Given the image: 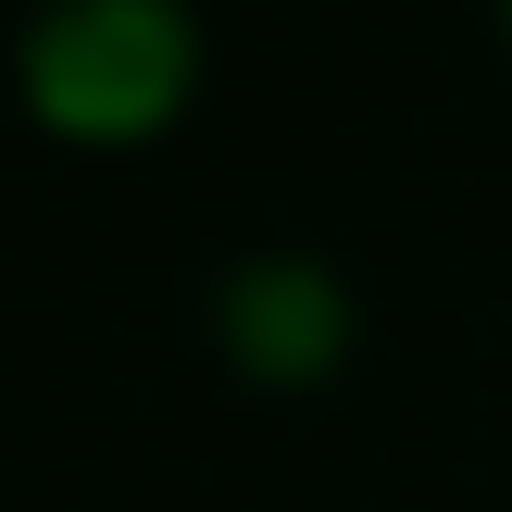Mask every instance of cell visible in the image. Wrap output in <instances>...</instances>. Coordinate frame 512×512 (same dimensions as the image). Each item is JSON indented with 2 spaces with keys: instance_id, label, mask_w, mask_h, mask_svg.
I'll return each mask as SVG.
<instances>
[{
  "instance_id": "1",
  "label": "cell",
  "mask_w": 512,
  "mask_h": 512,
  "mask_svg": "<svg viewBox=\"0 0 512 512\" xmlns=\"http://www.w3.org/2000/svg\"><path fill=\"white\" fill-rule=\"evenodd\" d=\"M25 88L75 138H138L188 88V25H175V0H63L25 25Z\"/></svg>"
},
{
  "instance_id": "2",
  "label": "cell",
  "mask_w": 512,
  "mask_h": 512,
  "mask_svg": "<svg viewBox=\"0 0 512 512\" xmlns=\"http://www.w3.org/2000/svg\"><path fill=\"white\" fill-rule=\"evenodd\" d=\"M225 350L250 375H313L338 350V288L313 263H238L225 275Z\"/></svg>"
}]
</instances>
